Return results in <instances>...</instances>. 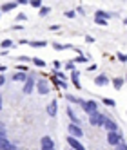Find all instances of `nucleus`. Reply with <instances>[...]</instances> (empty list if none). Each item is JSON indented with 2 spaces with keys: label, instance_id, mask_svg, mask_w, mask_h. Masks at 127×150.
Wrapping results in <instances>:
<instances>
[{
  "label": "nucleus",
  "instance_id": "37",
  "mask_svg": "<svg viewBox=\"0 0 127 150\" xmlns=\"http://www.w3.org/2000/svg\"><path fill=\"white\" fill-rule=\"evenodd\" d=\"M24 20H26V15H24V13L16 15V22H24Z\"/></svg>",
  "mask_w": 127,
  "mask_h": 150
},
{
  "label": "nucleus",
  "instance_id": "5",
  "mask_svg": "<svg viewBox=\"0 0 127 150\" xmlns=\"http://www.w3.org/2000/svg\"><path fill=\"white\" fill-rule=\"evenodd\" d=\"M67 136L80 139V137L83 136V130H82V127H80V125H75V123H69V125H67Z\"/></svg>",
  "mask_w": 127,
  "mask_h": 150
},
{
  "label": "nucleus",
  "instance_id": "17",
  "mask_svg": "<svg viewBox=\"0 0 127 150\" xmlns=\"http://www.w3.org/2000/svg\"><path fill=\"white\" fill-rule=\"evenodd\" d=\"M66 101L75 103V105H82V103H83V100H82V98H76V96H73V94H66Z\"/></svg>",
  "mask_w": 127,
  "mask_h": 150
},
{
  "label": "nucleus",
  "instance_id": "13",
  "mask_svg": "<svg viewBox=\"0 0 127 150\" xmlns=\"http://www.w3.org/2000/svg\"><path fill=\"white\" fill-rule=\"evenodd\" d=\"M94 85H96V87H105V85H109V78L105 76V74H98V76L94 78Z\"/></svg>",
  "mask_w": 127,
  "mask_h": 150
},
{
  "label": "nucleus",
  "instance_id": "4",
  "mask_svg": "<svg viewBox=\"0 0 127 150\" xmlns=\"http://www.w3.org/2000/svg\"><path fill=\"white\" fill-rule=\"evenodd\" d=\"M35 85H36V80H35V74H27V80L24 81V87H22V92L24 94H31L35 91Z\"/></svg>",
  "mask_w": 127,
  "mask_h": 150
},
{
  "label": "nucleus",
  "instance_id": "34",
  "mask_svg": "<svg viewBox=\"0 0 127 150\" xmlns=\"http://www.w3.org/2000/svg\"><path fill=\"white\" fill-rule=\"evenodd\" d=\"M7 136V130H6V127H0V139L6 137Z\"/></svg>",
  "mask_w": 127,
  "mask_h": 150
},
{
  "label": "nucleus",
  "instance_id": "20",
  "mask_svg": "<svg viewBox=\"0 0 127 150\" xmlns=\"http://www.w3.org/2000/svg\"><path fill=\"white\" fill-rule=\"evenodd\" d=\"M53 49H56V51H67V49H73V45H62V44H58V42H53Z\"/></svg>",
  "mask_w": 127,
  "mask_h": 150
},
{
  "label": "nucleus",
  "instance_id": "43",
  "mask_svg": "<svg viewBox=\"0 0 127 150\" xmlns=\"http://www.w3.org/2000/svg\"><path fill=\"white\" fill-rule=\"evenodd\" d=\"M86 42H89V44H93V42H94V38H93V36H89V35H87V36H86Z\"/></svg>",
  "mask_w": 127,
  "mask_h": 150
},
{
  "label": "nucleus",
  "instance_id": "21",
  "mask_svg": "<svg viewBox=\"0 0 127 150\" xmlns=\"http://www.w3.org/2000/svg\"><path fill=\"white\" fill-rule=\"evenodd\" d=\"M29 45L35 47V49H38V47H46L47 42H44V40H35V42H29Z\"/></svg>",
  "mask_w": 127,
  "mask_h": 150
},
{
  "label": "nucleus",
  "instance_id": "26",
  "mask_svg": "<svg viewBox=\"0 0 127 150\" xmlns=\"http://www.w3.org/2000/svg\"><path fill=\"white\" fill-rule=\"evenodd\" d=\"M53 83L58 85L60 89H67V81H62V80H56V78H53Z\"/></svg>",
  "mask_w": 127,
  "mask_h": 150
},
{
  "label": "nucleus",
  "instance_id": "6",
  "mask_svg": "<svg viewBox=\"0 0 127 150\" xmlns=\"http://www.w3.org/2000/svg\"><path fill=\"white\" fill-rule=\"evenodd\" d=\"M120 141H123V137H122V132H107V143L111 146H116Z\"/></svg>",
  "mask_w": 127,
  "mask_h": 150
},
{
  "label": "nucleus",
  "instance_id": "39",
  "mask_svg": "<svg viewBox=\"0 0 127 150\" xmlns=\"http://www.w3.org/2000/svg\"><path fill=\"white\" fill-rule=\"evenodd\" d=\"M96 69H98V65H96V63H91V65L87 67V71H89V72H91V71H96Z\"/></svg>",
  "mask_w": 127,
  "mask_h": 150
},
{
  "label": "nucleus",
  "instance_id": "45",
  "mask_svg": "<svg viewBox=\"0 0 127 150\" xmlns=\"http://www.w3.org/2000/svg\"><path fill=\"white\" fill-rule=\"evenodd\" d=\"M0 110H2V96H0Z\"/></svg>",
  "mask_w": 127,
  "mask_h": 150
},
{
  "label": "nucleus",
  "instance_id": "8",
  "mask_svg": "<svg viewBox=\"0 0 127 150\" xmlns=\"http://www.w3.org/2000/svg\"><path fill=\"white\" fill-rule=\"evenodd\" d=\"M67 145H69V148H73V150H86V146H83L82 143H80V139H76V137H71V136H67Z\"/></svg>",
  "mask_w": 127,
  "mask_h": 150
},
{
  "label": "nucleus",
  "instance_id": "12",
  "mask_svg": "<svg viewBox=\"0 0 127 150\" xmlns=\"http://www.w3.org/2000/svg\"><path fill=\"white\" fill-rule=\"evenodd\" d=\"M0 150H16V145L11 143L7 137H2L0 139Z\"/></svg>",
  "mask_w": 127,
  "mask_h": 150
},
{
  "label": "nucleus",
  "instance_id": "23",
  "mask_svg": "<svg viewBox=\"0 0 127 150\" xmlns=\"http://www.w3.org/2000/svg\"><path fill=\"white\" fill-rule=\"evenodd\" d=\"M123 83H125L123 78H114V80H113V87H114V89H122Z\"/></svg>",
  "mask_w": 127,
  "mask_h": 150
},
{
  "label": "nucleus",
  "instance_id": "28",
  "mask_svg": "<svg viewBox=\"0 0 127 150\" xmlns=\"http://www.w3.org/2000/svg\"><path fill=\"white\" fill-rule=\"evenodd\" d=\"M33 63H35L36 67H40V69H42V67H46V62H44V60H40V58H33Z\"/></svg>",
  "mask_w": 127,
  "mask_h": 150
},
{
  "label": "nucleus",
  "instance_id": "15",
  "mask_svg": "<svg viewBox=\"0 0 127 150\" xmlns=\"http://www.w3.org/2000/svg\"><path fill=\"white\" fill-rule=\"evenodd\" d=\"M56 112H58V101H51V103L47 105V114H49L51 117H55Z\"/></svg>",
  "mask_w": 127,
  "mask_h": 150
},
{
  "label": "nucleus",
  "instance_id": "7",
  "mask_svg": "<svg viewBox=\"0 0 127 150\" xmlns=\"http://www.w3.org/2000/svg\"><path fill=\"white\" fill-rule=\"evenodd\" d=\"M40 150H55V141H53V137L49 136H44L40 139Z\"/></svg>",
  "mask_w": 127,
  "mask_h": 150
},
{
  "label": "nucleus",
  "instance_id": "29",
  "mask_svg": "<svg viewBox=\"0 0 127 150\" xmlns=\"http://www.w3.org/2000/svg\"><path fill=\"white\" fill-rule=\"evenodd\" d=\"M31 7H35V9H40L42 7V0H31Z\"/></svg>",
  "mask_w": 127,
  "mask_h": 150
},
{
  "label": "nucleus",
  "instance_id": "18",
  "mask_svg": "<svg viewBox=\"0 0 127 150\" xmlns=\"http://www.w3.org/2000/svg\"><path fill=\"white\" fill-rule=\"evenodd\" d=\"M16 6H18L16 2H7V4H4L2 7H0V13H7V11H13V9H15Z\"/></svg>",
  "mask_w": 127,
  "mask_h": 150
},
{
  "label": "nucleus",
  "instance_id": "30",
  "mask_svg": "<svg viewBox=\"0 0 127 150\" xmlns=\"http://www.w3.org/2000/svg\"><path fill=\"white\" fill-rule=\"evenodd\" d=\"M94 24H96V25H103V27H105L109 22H107V20H102V18H96V16H94Z\"/></svg>",
  "mask_w": 127,
  "mask_h": 150
},
{
  "label": "nucleus",
  "instance_id": "38",
  "mask_svg": "<svg viewBox=\"0 0 127 150\" xmlns=\"http://www.w3.org/2000/svg\"><path fill=\"white\" fill-rule=\"evenodd\" d=\"M76 15H86V9H83L82 6H80V7H76Z\"/></svg>",
  "mask_w": 127,
  "mask_h": 150
},
{
  "label": "nucleus",
  "instance_id": "3",
  "mask_svg": "<svg viewBox=\"0 0 127 150\" xmlns=\"http://www.w3.org/2000/svg\"><path fill=\"white\" fill-rule=\"evenodd\" d=\"M35 89H36V91H38V94H42V96H46V94H49V92H51L49 81H47V80H44V78H38V80H36Z\"/></svg>",
  "mask_w": 127,
  "mask_h": 150
},
{
  "label": "nucleus",
  "instance_id": "35",
  "mask_svg": "<svg viewBox=\"0 0 127 150\" xmlns=\"http://www.w3.org/2000/svg\"><path fill=\"white\" fill-rule=\"evenodd\" d=\"M16 60H18V62H24V63H27V62H31V58H29V56H18Z\"/></svg>",
  "mask_w": 127,
  "mask_h": 150
},
{
  "label": "nucleus",
  "instance_id": "48",
  "mask_svg": "<svg viewBox=\"0 0 127 150\" xmlns=\"http://www.w3.org/2000/svg\"><path fill=\"white\" fill-rule=\"evenodd\" d=\"M67 150H73V148H67Z\"/></svg>",
  "mask_w": 127,
  "mask_h": 150
},
{
  "label": "nucleus",
  "instance_id": "33",
  "mask_svg": "<svg viewBox=\"0 0 127 150\" xmlns=\"http://www.w3.org/2000/svg\"><path fill=\"white\" fill-rule=\"evenodd\" d=\"M114 150H127V143H125V141H120L118 145L114 146Z\"/></svg>",
  "mask_w": 127,
  "mask_h": 150
},
{
  "label": "nucleus",
  "instance_id": "14",
  "mask_svg": "<svg viewBox=\"0 0 127 150\" xmlns=\"http://www.w3.org/2000/svg\"><path fill=\"white\" fill-rule=\"evenodd\" d=\"M94 16H96V18H102V20H107V22H109V20L114 18L116 15H114V13H107V11H103V9H96V15H94Z\"/></svg>",
  "mask_w": 127,
  "mask_h": 150
},
{
  "label": "nucleus",
  "instance_id": "27",
  "mask_svg": "<svg viewBox=\"0 0 127 150\" xmlns=\"http://www.w3.org/2000/svg\"><path fill=\"white\" fill-rule=\"evenodd\" d=\"M0 47H2V49H11L13 47V42L11 40H4L2 44H0Z\"/></svg>",
  "mask_w": 127,
  "mask_h": 150
},
{
  "label": "nucleus",
  "instance_id": "9",
  "mask_svg": "<svg viewBox=\"0 0 127 150\" xmlns=\"http://www.w3.org/2000/svg\"><path fill=\"white\" fill-rule=\"evenodd\" d=\"M80 71L78 69H75V71H71V74H69V78H71V81H73V87L75 89H82V83H80Z\"/></svg>",
  "mask_w": 127,
  "mask_h": 150
},
{
  "label": "nucleus",
  "instance_id": "41",
  "mask_svg": "<svg viewBox=\"0 0 127 150\" xmlns=\"http://www.w3.org/2000/svg\"><path fill=\"white\" fill-rule=\"evenodd\" d=\"M49 29H51V31H60V29H62V27H60V25H58V24H55V25H51V27H49Z\"/></svg>",
  "mask_w": 127,
  "mask_h": 150
},
{
  "label": "nucleus",
  "instance_id": "25",
  "mask_svg": "<svg viewBox=\"0 0 127 150\" xmlns=\"http://www.w3.org/2000/svg\"><path fill=\"white\" fill-rule=\"evenodd\" d=\"M49 13H51V7H47V6H42V7H40V11H38L40 16H47Z\"/></svg>",
  "mask_w": 127,
  "mask_h": 150
},
{
  "label": "nucleus",
  "instance_id": "19",
  "mask_svg": "<svg viewBox=\"0 0 127 150\" xmlns=\"http://www.w3.org/2000/svg\"><path fill=\"white\" fill-rule=\"evenodd\" d=\"M53 78H56V80H62V81H67V74L63 72V71H53Z\"/></svg>",
  "mask_w": 127,
  "mask_h": 150
},
{
  "label": "nucleus",
  "instance_id": "22",
  "mask_svg": "<svg viewBox=\"0 0 127 150\" xmlns=\"http://www.w3.org/2000/svg\"><path fill=\"white\" fill-rule=\"evenodd\" d=\"M73 62H75V65H76V63H87L89 58H87L86 54H80V56H75V58H73Z\"/></svg>",
  "mask_w": 127,
  "mask_h": 150
},
{
  "label": "nucleus",
  "instance_id": "42",
  "mask_svg": "<svg viewBox=\"0 0 127 150\" xmlns=\"http://www.w3.org/2000/svg\"><path fill=\"white\" fill-rule=\"evenodd\" d=\"M4 83H6V76H4V74H0V87H2Z\"/></svg>",
  "mask_w": 127,
  "mask_h": 150
},
{
  "label": "nucleus",
  "instance_id": "31",
  "mask_svg": "<svg viewBox=\"0 0 127 150\" xmlns=\"http://www.w3.org/2000/svg\"><path fill=\"white\" fill-rule=\"evenodd\" d=\"M116 58H118L122 63H127V54H123V52H116Z\"/></svg>",
  "mask_w": 127,
  "mask_h": 150
},
{
  "label": "nucleus",
  "instance_id": "40",
  "mask_svg": "<svg viewBox=\"0 0 127 150\" xmlns=\"http://www.w3.org/2000/svg\"><path fill=\"white\" fill-rule=\"evenodd\" d=\"M22 29H24V27L20 25V24H15V25H13V31H22Z\"/></svg>",
  "mask_w": 127,
  "mask_h": 150
},
{
  "label": "nucleus",
  "instance_id": "32",
  "mask_svg": "<svg viewBox=\"0 0 127 150\" xmlns=\"http://www.w3.org/2000/svg\"><path fill=\"white\" fill-rule=\"evenodd\" d=\"M63 67H66L67 71H75V62L69 60V62H66V65H63Z\"/></svg>",
  "mask_w": 127,
  "mask_h": 150
},
{
  "label": "nucleus",
  "instance_id": "2",
  "mask_svg": "<svg viewBox=\"0 0 127 150\" xmlns=\"http://www.w3.org/2000/svg\"><path fill=\"white\" fill-rule=\"evenodd\" d=\"M80 107H82V110L86 112V114L98 112V101H94V100H83V103Z\"/></svg>",
  "mask_w": 127,
  "mask_h": 150
},
{
  "label": "nucleus",
  "instance_id": "47",
  "mask_svg": "<svg viewBox=\"0 0 127 150\" xmlns=\"http://www.w3.org/2000/svg\"><path fill=\"white\" fill-rule=\"evenodd\" d=\"M0 127H4V123H2V121H0Z\"/></svg>",
  "mask_w": 127,
  "mask_h": 150
},
{
  "label": "nucleus",
  "instance_id": "36",
  "mask_svg": "<svg viewBox=\"0 0 127 150\" xmlns=\"http://www.w3.org/2000/svg\"><path fill=\"white\" fill-rule=\"evenodd\" d=\"M66 16L67 18H75L76 16V11H66Z\"/></svg>",
  "mask_w": 127,
  "mask_h": 150
},
{
  "label": "nucleus",
  "instance_id": "24",
  "mask_svg": "<svg viewBox=\"0 0 127 150\" xmlns=\"http://www.w3.org/2000/svg\"><path fill=\"white\" fill-rule=\"evenodd\" d=\"M102 103H103L105 107H111V109H113V107L116 105V101H114L113 98H102Z\"/></svg>",
  "mask_w": 127,
  "mask_h": 150
},
{
  "label": "nucleus",
  "instance_id": "44",
  "mask_svg": "<svg viewBox=\"0 0 127 150\" xmlns=\"http://www.w3.org/2000/svg\"><path fill=\"white\" fill-rule=\"evenodd\" d=\"M4 71H6V67H4V65H0V72H4Z\"/></svg>",
  "mask_w": 127,
  "mask_h": 150
},
{
  "label": "nucleus",
  "instance_id": "16",
  "mask_svg": "<svg viewBox=\"0 0 127 150\" xmlns=\"http://www.w3.org/2000/svg\"><path fill=\"white\" fill-rule=\"evenodd\" d=\"M26 80H27V72H20V71H18V72H15V74H13V81H20V83H24Z\"/></svg>",
  "mask_w": 127,
  "mask_h": 150
},
{
  "label": "nucleus",
  "instance_id": "1",
  "mask_svg": "<svg viewBox=\"0 0 127 150\" xmlns=\"http://www.w3.org/2000/svg\"><path fill=\"white\" fill-rule=\"evenodd\" d=\"M105 117H107V114L93 112V114H89V123H91V127H103Z\"/></svg>",
  "mask_w": 127,
  "mask_h": 150
},
{
  "label": "nucleus",
  "instance_id": "46",
  "mask_svg": "<svg viewBox=\"0 0 127 150\" xmlns=\"http://www.w3.org/2000/svg\"><path fill=\"white\" fill-rule=\"evenodd\" d=\"M123 24H125V25H127V18H123Z\"/></svg>",
  "mask_w": 127,
  "mask_h": 150
},
{
  "label": "nucleus",
  "instance_id": "11",
  "mask_svg": "<svg viewBox=\"0 0 127 150\" xmlns=\"http://www.w3.org/2000/svg\"><path fill=\"white\" fill-rule=\"evenodd\" d=\"M66 114H67V117H69V120H71V123H75V125H80V117L76 116V112L73 110V109H71L69 105L66 107Z\"/></svg>",
  "mask_w": 127,
  "mask_h": 150
},
{
  "label": "nucleus",
  "instance_id": "10",
  "mask_svg": "<svg viewBox=\"0 0 127 150\" xmlns=\"http://www.w3.org/2000/svg\"><path fill=\"white\" fill-rule=\"evenodd\" d=\"M103 127L107 128V132H118V130H120V127H118V123H116L114 120H111L109 116L105 117V123H103Z\"/></svg>",
  "mask_w": 127,
  "mask_h": 150
}]
</instances>
